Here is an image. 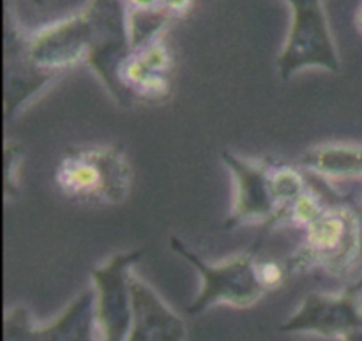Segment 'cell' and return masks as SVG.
<instances>
[{
    "mask_svg": "<svg viewBox=\"0 0 362 341\" xmlns=\"http://www.w3.org/2000/svg\"><path fill=\"white\" fill-rule=\"evenodd\" d=\"M144 255V250L120 251L90 271L98 341L127 340L133 322L131 271Z\"/></svg>",
    "mask_w": 362,
    "mask_h": 341,
    "instance_id": "8992f818",
    "label": "cell"
},
{
    "mask_svg": "<svg viewBox=\"0 0 362 341\" xmlns=\"http://www.w3.org/2000/svg\"><path fill=\"white\" fill-rule=\"evenodd\" d=\"M257 276L260 285L264 287L265 294L279 290L288 278L292 276L288 264L281 260H258L257 262Z\"/></svg>",
    "mask_w": 362,
    "mask_h": 341,
    "instance_id": "2e32d148",
    "label": "cell"
},
{
    "mask_svg": "<svg viewBox=\"0 0 362 341\" xmlns=\"http://www.w3.org/2000/svg\"><path fill=\"white\" fill-rule=\"evenodd\" d=\"M163 0H127V6L133 9H154V7H161Z\"/></svg>",
    "mask_w": 362,
    "mask_h": 341,
    "instance_id": "d6986e66",
    "label": "cell"
},
{
    "mask_svg": "<svg viewBox=\"0 0 362 341\" xmlns=\"http://www.w3.org/2000/svg\"><path fill=\"white\" fill-rule=\"evenodd\" d=\"M133 322L126 341H184L186 325L182 318L145 282H131Z\"/></svg>",
    "mask_w": 362,
    "mask_h": 341,
    "instance_id": "7c38bea8",
    "label": "cell"
},
{
    "mask_svg": "<svg viewBox=\"0 0 362 341\" xmlns=\"http://www.w3.org/2000/svg\"><path fill=\"white\" fill-rule=\"evenodd\" d=\"M359 27H361V30H362V9H361V13H359Z\"/></svg>",
    "mask_w": 362,
    "mask_h": 341,
    "instance_id": "7402d4cb",
    "label": "cell"
},
{
    "mask_svg": "<svg viewBox=\"0 0 362 341\" xmlns=\"http://www.w3.org/2000/svg\"><path fill=\"white\" fill-rule=\"evenodd\" d=\"M221 159L230 170L235 184L232 212L225 219V229L247 225V223H267L278 212V202L271 186V159L240 158L230 151L221 152Z\"/></svg>",
    "mask_w": 362,
    "mask_h": 341,
    "instance_id": "ba28073f",
    "label": "cell"
},
{
    "mask_svg": "<svg viewBox=\"0 0 362 341\" xmlns=\"http://www.w3.org/2000/svg\"><path fill=\"white\" fill-rule=\"evenodd\" d=\"M6 69H4V115L9 122L27 103H30L57 74L42 69L28 53V35L18 28L16 21L6 11L4 21Z\"/></svg>",
    "mask_w": 362,
    "mask_h": 341,
    "instance_id": "9c48e42d",
    "label": "cell"
},
{
    "mask_svg": "<svg viewBox=\"0 0 362 341\" xmlns=\"http://www.w3.org/2000/svg\"><path fill=\"white\" fill-rule=\"evenodd\" d=\"M88 341H98V338H94V340H88Z\"/></svg>",
    "mask_w": 362,
    "mask_h": 341,
    "instance_id": "603a6c76",
    "label": "cell"
},
{
    "mask_svg": "<svg viewBox=\"0 0 362 341\" xmlns=\"http://www.w3.org/2000/svg\"><path fill=\"white\" fill-rule=\"evenodd\" d=\"M271 186L279 209L310 190V175L303 166L272 165Z\"/></svg>",
    "mask_w": 362,
    "mask_h": 341,
    "instance_id": "9a60e30c",
    "label": "cell"
},
{
    "mask_svg": "<svg viewBox=\"0 0 362 341\" xmlns=\"http://www.w3.org/2000/svg\"><path fill=\"white\" fill-rule=\"evenodd\" d=\"M310 183L324 195L327 209L304 232V243L286 260L290 272L322 269L332 278H345L357 264L362 250V205L354 193H343L327 177L310 172Z\"/></svg>",
    "mask_w": 362,
    "mask_h": 341,
    "instance_id": "6da1fadb",
    "label": "cell"
},
{
    "mask_svg": "<svg viewBox=\"0 0 362 341\" xmlns=\"http://www.w3.org/2000/svg\"><path fill=\"white\" fill-rule=\"evenodd\" d=\"M361 292L362 282L357 279L339 294H308L300 306L279 325V331L341 340L346 333L362 324Z\"/></svg>",
    "mask_w": 362,
    "mask_h": 341,
    "instance_id": "52a82bcc",
    "label": "cell"
},
{
    "mask_svg": "<svg viewBox=\"0 0 362 341\" xmlns=\"http://www.w3.org/2000/svg\"><path fill=\"white\" fill-rule=\"evenodd\" d=\"M173 18L175 16L168 13L163 6L154 7V9H133V7H129L127 28H129V41L133 52L158 41L161 32L168 27Z\"/></svg>",
    "mask_w": 362,
    "mask_h": 341,
    "instance_id": "5bb4252c",
    "label": "cell"
},
{
    "mask_svg": "<svg viewBox=\"0 0 362 341\" xmlns=\"http://www.w3.org/2000/svg\"><path fill=\"white\" fill-rule=\"evenodd\" d=\"M20 156H21V151L16 144H6V156H4V165H6L4 175H6V184H4V187H6L7 197L13 195V187H11V184L14 183V179L11 177L9 172L13 166H18V159H20Z\"/></svg>",
    "mask_w": 362,
    "mask_h": 341,
    "instance_id": "e0dca14e",
    "label": "cell"
},
{
    "mask_svg": "<svg viewBox=\"0 0 362 341\" xmlns=\"http://www.w3.org/2000/svg\"><path fill=\"white\" fill-rule=\"evenodd\" d=\"M341 341H362V324L354 328L350 333H346L341 338Z\"/></svg>",
    "mask_w": 362,
    "mask_h": 341,
    "instance_id": "ffe728a7",
    "label": "cell"
},
{
    "mask_svg": "<svg viewBox=\"0 0 362 341\" xmlns=\"http://www.w3.org/2000/svg\"><path fill=\"white\" fill-rule=\"evenodd\" d=\"M32 2H34L35 6H42V4H45V0H32Z\"/></svg>",
    "mask_w": 362,
    "mask_h": 341,
    "instance_id": "44dd1931",
    "label": "cell"
},
{
    "mask_svg": "<svg viewBox=\"0 0 362 341\" xmlns=\"http://www.w3.org/2000/svg\"><path fill=\"white\" fill-rule=\"evenodd\" d=\"M28 53L39 67L57 76L85 62L88 53V25L83 13L28 35Z\"/></svg>",
    "mask_w": 362,
    "mask_h": 341,
    "instance_id": "30bf717a",
    "label": "cell"
},
{
    "mask_svg": "<svg viewBox=\"0 0 362 341\" xmlns=\"http://www.w3.org/2000/svg\"><path fill=\"white\" fill-rule=\"evenodd\" d=\"M88 25V53L92 67L113 101L131 108L133 101L120 80V71L133 53L127 28V0H90L81 11Z\"/></svg>",
    "mask_w": 362,
    "mask_h": 341,
    "instance_id": "277c9868",
    "label": "cell"
},
{
    "mask_svg": "<svg viewBox=\"0 0 362 341\" xmlns=\"http://www.w3.org/2000/svg\"><path fill=\"white\" fill-rule=\"evenodd\" d=\"M161 6L177 18L187 13V9L191 7V0H163Z\"/></svg>",
    "mask_w": 362,
    "mask_h": 341,
    "instance_id": "ac0fdd59",
    "label": "cell"
},
{
    "mask_svg": "<svg viewBox=\"0 0 362 341\" xmlns=\"http://www.w3.org/2000/svg\"><path fill=\"white\" fill-rule=\"evenodd\" d=\"M265 237H258L250 250L211 264L205 262L197 251L187 248L179 237H170L173 253L189 262L202 278V289L193 303L186 308L189 315H200L214 304H230L233 308H251L264 297L265 290L257 276V255Z\"/></svg>",
    "mask_w": 362,
    "mask_h": 341,
    "instance_id": "3957f363",
    "label": "cell"
},
{
    "mask_svg": "<svg viewBox=\"0 0 362 341\" xmlns=\"http://www.w3.org/2000/svg\"><path fill=\"white\" fill-rule=\"evenodd\" d=\"M292 9L286 42L278 57L281 80H290L296 73L310 67L339 73L338 50L329 28L322 0H286Z\"/></svg>",
    "mask_w": 362,
    "mask_h": 341,
    "instance_id": "5b68a950",
    "label": "cell"
},
{
    "mask_svg": "<svg viewBox=\"0 0 362 341\" xmlns=\"http://www.w3.org/2000/svg\"><path fill=\"white\" fill-rule=\"evenodd\" d=\"M131 166L122 145L66 149L55 170L59 190L71 200L120 204L131 187Z\"/></svg>",
    "mask_w": 362,
    "mask_h": 341,
    "instance_id": "7a4b0ae2",
    "label": "cell"
},
{
    "mask_svg": "<svg viewBox=\"0 0 362 341\" xmlns=\"http://www.w3.org/2000/svg\"><path fill=\"white\" fill-rule=\"evenodd\" d=\"M170 71L172 55L158 39L131 53L120 71V80L133 105L136 101L159 103L172 92Z\"/></svg>",
    "mask_w": 362,
    "mask_h": 341,
    "instance_id": "8fae6325",
    "label": "cell"
},
{
    "mask_svg": "<svg viewBox=\"0 0 362 341\" xmlns=\"http://www.w3.org/2000/svg\"><path fill=\"white\" fill-rule=\"evenodd\" d=\"M299 165L327 179L362 177V145H317L300 156Z\"/></svg>",
    "mask_w": 362,
    "mask_h": 341,
    "instance_id": "4fadbf2b",
    "label": "cell"
}]
</instances>
